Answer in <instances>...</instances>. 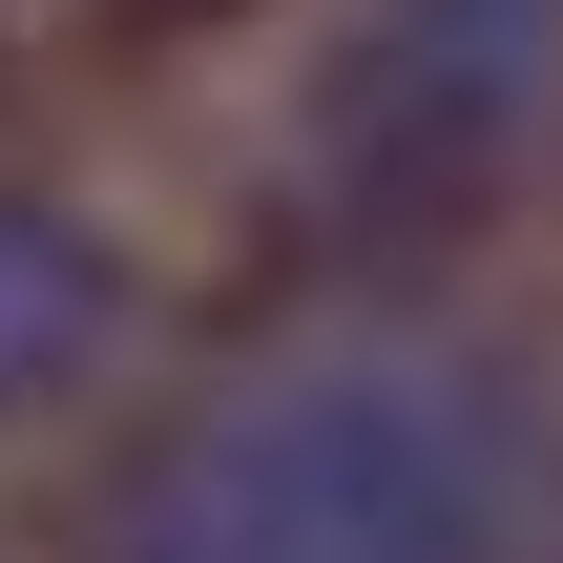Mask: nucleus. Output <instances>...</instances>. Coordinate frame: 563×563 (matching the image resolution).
Returning <instances> with one entry per match:
<instances>
[{
	"instance_id": "1",
	"label": "nucleus",
	"mask_w": 563,
	"mask_h": 563,
	"mask_svg": "<svg viewBox=\"0 0 563 563\" xmlns=\"http://www.w3.org/2000/svg\"><path fill=\"white\" fill-rule=\"evenodd\" d=\"M522 501L501 418L418 355H313V376H251L209 397L167 460H125V543L167 563H439Z\"/></svg>"
},
{
	"instance_id": "2",
	"label": "nucleus",
	"mask_w": 563,
	"mask_h": 563,
	"mask_svg": "<svg viewBox=\"0 0 563 563\" xmlns=\"http://www.w3.org/2000/svg\"><path fill=\"white\" fill-rule=\"evenodd\" d=\"M543 63H563V0H397L355 42V84H334V167L376 209H439V188H481L522 146Z\"/></svg>"
},
{
	"instance_id": "3",
	"label": "nucleus",
	"mask_w": 563,
	"mask_h": 563,
	"mask_svg": "<svg viewBox=\"0 0 563 563\" xmlns=\"http://www.w3.org/2000/svg\"><path fill=\"white\" fill-rule=\"evenodd\" d=\"M84 355H104V251H84L63 209H21V188H0V418H21V397H63Z\"/></svg>"
},
{
	"instance_id": "4",
	"label": "nucleus",
	"mask_w": 563,
	"mask_h": 563,
	"mask_svg": "<svg viewBox=\"0 0 563 563\" xmlns=\"http://www.w3.org/2000/svg\"><path fill=\"white\" fill-rule=\"evenodd\" d=\"M125 21H230V0H125Z\"/></svg>"
}]
</instances>
